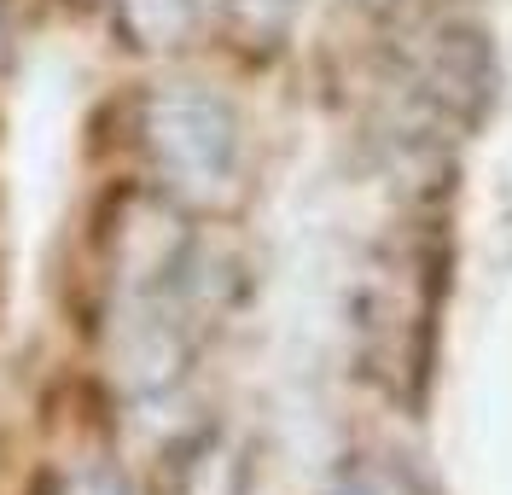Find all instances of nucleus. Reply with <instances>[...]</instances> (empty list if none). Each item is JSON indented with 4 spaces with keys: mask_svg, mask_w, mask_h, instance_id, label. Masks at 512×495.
Returning a JSON list of instances; mask_svg holds the SVG:
<instances>
[{
    "mask_svg": "<svg viewBox=\"0 0 512 495\" xmlns=\"http://www.w3.org/2000/svg\"><path fill=\"white\" fill-rule=\"evenodd\" d=\"M251 443L227 426H198L169 449V495H251Z\"/></svg>",
    "mask_w": 512,
    "mask_h": 495,
    "instance_id": "5",
    "label": "nucleus"
},
{
    "mask_svg": "<svg viewBox=\"0 0 512 495\" xmlns=\"http://www.w3.org/2000/svg\"><path fill=\"white\" fill-rule=\"evenodd\" d=\"M6 59H12V35H6V18H0V70H6Z\"/></svg>",
    "mask_w": 512,
    "mask_h": 495,
    "instance_id": "10",
    "label": "nucleus"
},
{
    "mask_svg": "<svg viewBox=\"0 0 512 495\" xmlns=\"http://www.w3.org/2000/svg\"><path fill=\"white\" fill-rule=\"evenodd\" d=\"M53 495H134L123 472H111V466H76V472H64Z\"/></svg>",
    "mask_w": 512,
    "mask_h": 495,
    "instance_id": "8",
    "label": "nucleus"
},
{
    "mask_svg": "<svg viewBox=\"0 0 512 495\" xmlns=\"http://www.w3.org/2000/svg\"><path fill=\"white\" fill-rule=\"evenodd\" d=\"M315 495H384L373 478H338V484H320Z\"/></svg>",
    "mask_w": 512,
    "mask_h": 495,
    "instance_id": "9",
    "label": "nucleus"
},
{
    "mask_svg": "<svg viewBox=\"0 0 512 495\" xmlns=\"http://www.w3.org/2000/svg\"><path fill=\"white\" fill-rule=\"evenodd\" d=\"M198 18H204V0H111L117 41L128 53H146V59L187 53L192 35H198Z\"/></svg>",
    "mask_w": 512,
    "mask_h": 495,
    "instance_id": "6",
    "label": "nucleus"
},
{
    "mask_svg": "<svg viewBox=\"0 0 512 495\" xmlns=\"http://www.w3.org/2000/svg\"><path fill=\"white\" fill-rule=\"evenodd\" d=\"M111 373L128 396L158 402L169 396L192 367V321L169 303V297H128L117 327L105 338Z\"/></svg>",
    "mask_w": 512,
    "mask_h": 495,
    "instance_id": "4",
    "label": "nucleus"
},
{
    "mask_svg": "<svg viewBox=\"0 0 512 495\" xmlns=\"http://www.w3.org/2000/svg\"><path fill=\"white\" fill-rule=\"evenodd\" d=\"M414 99L454 129L478 123L495 99V41L472 18H448L425 35L414 59Z\"/></svg>",
    "mask_w": 512,
    "mask_h": 495,
    "instance_id": "3",
    "label": "nucleus"
},
{
    "mask_svg": "<svg viewBox=\"0 0 512 495\" xmlns=\"http://www.w3.org/2000/svg\"><path fill=\"white\" fill-rule=\"evenodd\" d=\"M192 245H198V239H192V228H187V204L169 198L163 187L123 193L105 210V222H99L105 268H111V280H117L128 297H163L175 286V274H181Z\"/></svg>",
    "mask_w": 512,
    "mask_h": 495,
    "instance_id": "2",
    "label": "nucleus"
},
{
    "mask_svg": "<svg viewBox=\"0 0 512 495\" xmlns=\"http://www.w3.org/2000/svg\"><path fill=\"white\" fill-rule=\"evenodd\" d=\"M350 6H361V12H384V6H396V0H350Z\"/></svg>",
    "mask_w": 512,
    "mask_h": 495,
    "instance_id": "11",
    "label": "nucleus"
},
{
    "mask_svg": "<svg viewBox=\"0 0 512 495\" xmlns=\"http://www.w3.org/2000/svg\"><path fill=\"white\" fill-rule=\"evenodd\" d=\"M303 12V0H222V24L239 47H256V53H274L291 35Z\"/></svg>",
    "mask_w": 512,
    "mask_h": 495,
    "instance_id": "7",
    "label": "nucleus"
},
{
    "mask_svg": "<svg viewBox=\"0 0 512 495\" xmlns=\"http://www.w3.org/2000/svg\"><path fill=\"white\" fill-rule=\"evenodd\" d=\"M134 134L158 187L181 204H216L239 175V111L204 82H163L134 105Z\"/></svg>",
    "mask_w": 512,
    "mask_h": 495,
    "instance_id": "1",
    "label": "nucleus"
}]
</instances>
